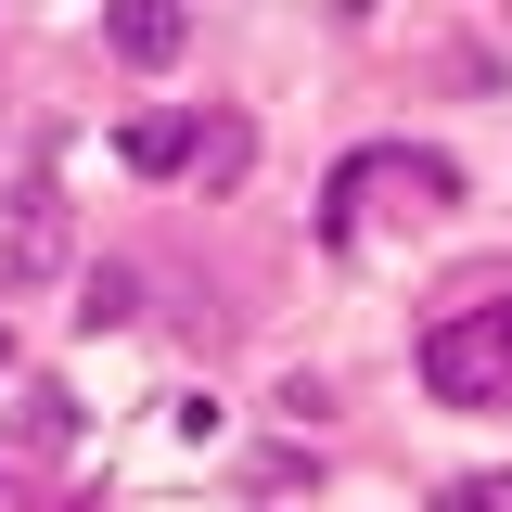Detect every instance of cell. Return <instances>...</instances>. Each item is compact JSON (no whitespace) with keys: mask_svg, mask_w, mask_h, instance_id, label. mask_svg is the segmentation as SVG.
Returning a JSON list of instances; mask_svg holds the SVG:
<instances>
[{"mask_svg":"<svg viewBox=\"0 0 512 512\" xmlns=\"http://www.w3.org/2000/svg\"><path fill=\"white\" fill-rule=\"evenodd\" d=\"M423 397L436 410H500L512 397V282H487V295L423 320Z\"/></svg>","mask_w":512,"mask_h":512,"instance_id":"obj_1","label":"cell"},{"mask_svg":"<svg viewBox=\"0 0 512 512\" xmlns=\"http://www.w3.org/2000/svg\"><path fill=\"white\" fill-rule=\"evenodd\" d=\"M448 192H461V167H448V154H410V141H372V154H346V167H333V192H320V244H372V218H384V205L436 218Z\"/></svg>","mask_w":512,"mask_h":512,"instance_id":"obj_2","label":"cell"},{"mask_svg":"<svg viewBox=\"0 0 512 512\" xmlns=\"http://www.w3.org/2000/svg\"><path fill=\"white\" fill-rule=\"evenodd\" d=\"M64 256H77V205H64L52 141H39V154H26V180H13V205H0V295L64 282Z\"/></svg>","mask_w":512,"mask_h":512,"instance_id":"obj_3","label":"cell"},{"mask_svg":"<svg viewBox=\"0 0 512 512\" xmlns=\"http://www.w3.org/2000/svg\"><path fill=\"white\" fill-rule=\"evenodd\" d=\"M103 52L141 64V77H167V64L192 52V0H116V13H103Z\"/></svg>","mask_w":512,"mask_h":512,"instance_id":"obj_4","label":"cell"},{"mask_svg":"<svg viewBox=\"0 0 512 512\" xmlns=\"http://www.w3.org/2000/svg\"><path fill=\"white\" fill-rule=\"evenodd\" d=\"M244 167H256V128H244V116H192V180H205V192H231Z\"/></svg>","mask_w":512,"mask_h":512,"instance_id":"obj_5","label":"cell"},{"mask_svg":"<svg viewBox=\"0 0 512 512\" xmlns=\"http://www.w3.org/2000/svg\"><path fill=\"white\" fill-rule=\"evenodd\" d=\"M13 448H39V461L77 448V397H64V384H13Z\"/></svg>","mask_w":512,"mask_h":512,"instance_id":"obj_6","label":"cell"},{"mask_svg":"<svg viewBox=\"0 0 512 512\" xmlns=\"http://www.w3.org/2000/svg\"><path fill=\"white\" fill-rule=\"evenodd\" d=\"M116 154L141 167V180H180V167H192V116H128Z\"/></svg>","mask_w":512,"mask_h":512,"instance_id":"obj_7","label":"cell"},{"mask_svg":"<svg viewBox=\"0 0 512 512\" xmlns=\"http://www.w3.org/2000/svg\"><path fill=\"white\" fill-rule=\"evenodd\" d=\"M77 320H90V333H116V320H141V282H128V269H90V295H77Z\"/></svg>","mask_w":512,"mask_h":512,"instance_id":"obj_8","label":"cell"},{"mask_svg":"<svg viewBox=\"0 0 512 512\" xmlns=\"http://www.w3.org/2000/svg\"><path fill=\"white\" fill-rule=\"evenodd\" d=\"M436 512H512V474H461V487H436Z\"/></svg>","mask_w":512,"mask_h":512,"instance_id":"obj_9","label":"cell"}]
</instances>
